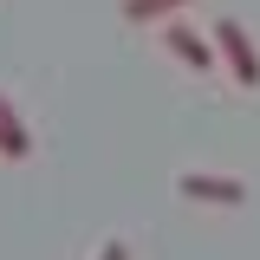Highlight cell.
<instances>
[{
    "mask_svg": "<svg viewBox=\"0 0 260 260\" xmlns=\"http://www.w3.org/2000/svg\"><path fill=\"white\" fill-rule=\"evenodd\" d=\"M162 46L189 65V72H208V65H215V39H208V32H195L189 20H162Z\"/></svg>",
    "mask_w": 260,
    "mask_h": 260,
    "instance_id": "3",
    "label": "cell"
},
{
    "mask_svg": "<svg viewBox=\"0 0 260 260\" xmlns=\"http://www.w3.org/2000/svg\"><path fill=\"white\" fill-rule=\"evenodd\" d=\"M182 7H189V0H124V20H137V26H143V20H176Z\"/></svg>",
    "mask_w": 260,
    "mask_h": 260,
    "instance_id": "5",
    "label": "cell"
},
{
    "mask_svg": "<svg viewBox=\"0 0 260 260\" xmlns=\"http://www.w3.org/2000/svg\"><path fill=\"white\" fill-rule=\"evenodd\" d=\"M208 39H215V59H228V72H234L247 91H260V46H254V32L228 13V20L208 26Z\"/></svg>",
    "mask_w": 260,
    "mask_h": 260,
    "instance_id": "1",
    "label": "cell"
},
{
    "mask_svg": "<svg viewBox=\"0 0 260 260\" xmlns=\"http://www.w3.org/2000/svg\"><path fill=\"white\" fill-rule=\"evenodd\" d=\"M176 195H182V202L234 208V202H247V182H241V176H215V169H182V176H176Z\"/></svg>",
    "mask_w": 260,
    "mask_h": 260,
    "instance_id": "2",
    "label": "cell"
},
{
    "mask_svg": "<svg viewBox=\"0 0 260 260\" xmlns=\"http://www.w3.org/2000/svg\"><path fill=\"white\" fill-rule=\"evenodd\" d=\"M26 156H32V130L20 117V104L0 91V162H26Z\"/></svg>",
    "mask_w": 260,
    "mask_h": 260,
    "instance_id": "4",
    "label": "cell"
},
{
    "mask_svg": "<svg viewBox=\"0 0 260 260\" xmlns=\"http://www.w3.org/2000/svg\"><path fill=\"white\" fill-rule=\"evenodd\" d=\"M98 260H130V247H124V241H104V247H98Z\"/></svg>",
    "mask_w": 260,
    "mask_h": 260,
    "instance_id": "6",
    "label": "cell"
}]
</instances>
